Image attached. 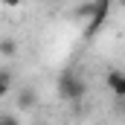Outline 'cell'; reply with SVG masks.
I'll list each match as a JSON object with an SVG mask.
<instances>
[{"label":"cell","mask_w":125,"mask_h":125,"mask_svg":"<svg viewBox=\"0 0 125 125\" xmlns=\"http://www.w3.org/2000/svg\"><path fill=\"white\" fill-rule=\"evenodd\" d=\"M9 87H12V73L9 70H0V99L9 93Z\"/></svg>","instance_id":"cell-6"},{"label":"cell","mask_w":125,"mask_h":125,"mask_svg":"<svg viewBox=\"0 0 125 125\" xmlns=\"http://www.w3.org/2000/svg\"><path fill=\"white\" fill-rule=\"evenodd\" d=\"M15 52H18V44H15L12 38H3V41H0V55H3V58H15Z\"/></svg>","instance_id":"cell-5"},{"label":"cell","mask_w":125,"mask_h":125,"mask_svg":"<svg viewBox=\"0 0 125 125\" xmlns=\"http://www.w3.org/2000/svg\"><path fill=\"white\" fill-rule=\"evenodd\" d=\"M84 93H87V84L76 73H64L61 79H58V96H61L64 102H82Z\"/></svg>","instance_id":"cell-1"},{"label":"cell","mask_w":125,"mask_h":125,"mask_svg":"<svg viewBox=\"0 0 125 125\" xmlns=\"http://www.w3.org/2000/svg\"><path fill=\"white\" fill-rule=\"evenodd\" d=\"M18 105H21L23 111H29V108H35V90H32V87H23V90L18 93Z\"/></svg>","instance_id":"cell-4"},{"label":"cell","mask_w":125,"mask_h":125,"mask_svg":"<svg viewBox=\"0 0 125 125\" xmlns=\"http://www.w3.org/2000/svg\"><path fill=\"white\" fill-rule=\"evenodd\" d=\"M105 84H108V90L116 96V99H125V73L122 70H111L105 76Z\"/></svg>","instance_id":"cell-3"},{"label":"cell","mask_w":125,"mask_h":125,"mask_svg":"<svg viewBox=\"0 0 125 125\" xmlns=\"http://www.w3.org/2000/svg\"><path fill=\"white\" fill-rule=\"evenodd\" d=\"M38 3H47V0H38Z\"/></svg>","instance_id":"cell-9"},{"label":"cell","mask_w":125,"mask_h":125,"mask_svg":"<svg viewBox=\"0 0 125 125\" xmlns=\"http://www.w3.org/2000/svg\"><path fill=\"white\" fill-rule=\"evenodd\" d=\"M116 3H119V6H122V9H125V0H116Z\"/></svg>","instance_id":"cell-8"},{"label":"cell","mask_w":125,"mask_h":125,"mask_svg":"<svg viewBox=\"0 0 125 125\" xmlns=\"http://www.w3.org/2000/svg\"><path fill=\"white\" fill-rule=\"evenodd\" d=\"M108 12H111V0H93V12H90V18L84 23V38H93L96 32L102 29Z\"/></svg>","instance_id":"cell-2"},{"label":"cell","mask_w":125,"mask_h":125,"mask_svg":"<svg viewBox=\"0 0 125 125\" xmlns=\"http://www.w3.org/2000/svg\"><path fill=\"white\" fill-rule=\"evenodd\" d=\"M0 3H3V6H6V9H18V6H21V3H23V0H0Z\"/></svg>","instance_id":"cell-7"}]
</instances>
